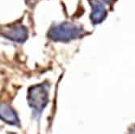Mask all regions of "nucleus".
Instances as JSON below:
<instances>
[]
</instances>
